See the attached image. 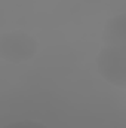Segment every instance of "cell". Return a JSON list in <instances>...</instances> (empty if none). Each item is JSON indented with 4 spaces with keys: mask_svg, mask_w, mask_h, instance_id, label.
<instances>
[{
    "mask_svg": "<svg viewBox=\"0 0 126 128\" xmlns=\"http://www.w3.org/2000/svg\"><path fill=\"white\" fill-rule=\"evenodd\" d=\"M96 70L105 82L126 88V45H104L96 57Z\"/></svg>",
    "mask_w": 126,
    "mask_h": 128,
    "instance_id": "cell-1",
    "label": "cell"
},
{
    "mask_svg": "<svg viewBox=\"0 0 126 128\" xmlns=\"http://www.w3.org/2000/svg\"><path fill=\"white\" fill-rule=\"evenodd\" d=\"M37 54V42L28 33L21 30L6 32L0 36V58L10 64L30 61Z\"/></svg>",
    "mask_w": 126,
    "mask_h": 128,
    "instance_id": "cell-2",
    "label": "cell"
},
{
    "mask_svg": "<svg viewBox=\"0 0 126 128\" xmlns=\"http://www.w3.org/2000/svg\"><path fill=\"white\" fill-rule=\"evenodd\" d=\"M104 45H126V12L110 18L102 30Z\"/></svg>",
    "mask_w": 126,
    "mask_h": 128,
    "instance_id": "cell-3",
    "label": "cell"
},
{
    "mask_svg": "<svg viewBox=\"0 0 126 128\" xmlns=\"http://www.w3.org/2000/svg\"><path fill=\"white\" fill-rule=\"evenodd\" d=\"M1 128H48L45 124L37 122V121H31V119H21V121H13L9 122Z\"/></svg>",
    "mask_w": 126,
    "mask_h": 128,
    "instance_id": "cell-4",
    "label": "cell"
}]
</instances>
